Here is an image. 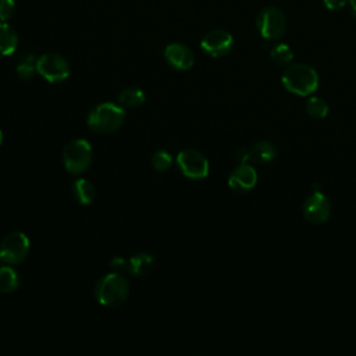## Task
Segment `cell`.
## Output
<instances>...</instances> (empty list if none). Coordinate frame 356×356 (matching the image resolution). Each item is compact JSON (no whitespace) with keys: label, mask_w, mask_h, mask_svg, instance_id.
Instances as JSON below:
<instances>
[{"label":"cell","mask_w":356,"mask_h":356,"mask_svg":"<svg viewBox=\"0 0 356 356\" xmlns=\"http://www.w3.org/2000/svg\"><path fill=\"white\" fill-rule=\"evenodd\" d=\"M328 110H330L328 103L323 97L312 96L306 102V111H307V114L310 117L316 118V120L325 118L327 114H328Z\"/></svg>","instance_id":"20"},{"label":"cell","mask_w":356,"mask_h":356,"mask_svg":"<svg viewBox=\"0 0 356 356\" xmlns=\"http://www.w3.org/2000/svg\"><path fill=\"white\" fill-rule=\"evenodd\" d=\"M63 163L70 174L85 172L92 163V147L86 139H74L63 150Z\"/></svg>","instance_id":"4"},{"label":"cell","mask_w":356,"mask_h":356,"mask_svg":"<svg viewBox=\"0 0 356 356\" xmlns=\"http://www.w3.org/2000/svg\"><path fill=\"white\" fill-rule=\"evenodd\" d=\"M19 286V277L13 267L0 266V292L11 293Z\"/></svg>","instance_id":"17"},{"label":"cell","mask_w":356,"mask_h":356,"mask_svg":"<svg viewBox=\"0 0 356 356\" xmlns=\"http://www.w3.org/2000/svg\"><path fill=\"white\" fill-rule=\"evenodd\" d=\"M324 1V6L328 8V10H332V11H338V10H342L346 4L348 0H323Z\"/></svg>","instance_id":"25"},{"label":"cell","mask_w":356,"mask_h":356,"mask_svg":"<svg viewBox=\"0 0 356 356\" xmlns=\"http://www.w3.org/2000/svg\"><path fill=\"white\" fill-rule=\"evenodd\" d=\"M1 142H3V132L0 131V145H1Z\"/></svg>","instance_id":"28"},{"label":"cell","mask_w":356,"mask_h":356,"mask_svg":"<svg viewBox=\"0 0 356 356\" xmlns=\"http://www.w3.org/2000/svg\"><path fill=\"white\" fill-rule=\"evenodd\" d=\"M270 57H271V60L275 65L288 67L293 60V53H292V49L288 44L278 43L271 49Z\"/></svg>","instance_id":"19"},{"label":"cell","mask_w":356,"mask_h":356,"mask_svg":"<svg viewBox=\"0 0 356 356\" xmlns=\"http://www.w3.org/2000/svg\"><path fill=\"white\" fill-rule=\"evenodd\" d=\"M152 164L157 171H167L172 164V157L165 150H159L152 157Z\"/></svg>","instance_id":"22"},{"label":"cell","mask_w":356,"mask_h":356,"mask_svg":"<svg viewBox=\"0 0 356 356\" xmlns=\"http://www.w3.org/2000/svg\"><path fill=\"white\" fill-rule=\"evenodd\" d=\"M305 218L310 224H323L328 220L331 213V203L328 197L320 192L314 191L303 203L302 207Z\"/></svg>","instance_id":"9"},{"label":"cell","mask_w":356,"mask_h":356,"mask_svg":"<svg viewBox=\"0 0 356 356\" xmlns=\"http://www.w3.org/2000/svg\"><path fill=\"white\" fill-rule=\"evenodd\" d=\"M72 193H74L75 199L78 200V203H81L83 206L93 203V200L96 197V189H95L93 184L83 178H79L74 182Z\"/></svg>","instance_id":"15"},{"label":"cell","mask_w":356,"mask_h":356,"mask_svg":"<svg viewBox=\"0 0 356 356\" xmlns=\"http://www.w3.org/2000/svg\"><path fill=\"white\" fill-rule=\"evenodd\" d=\"M177 164L181 172L191 179H203L209 175L207 159L195 149H185L178 153Z\"/></svg>","instance_id":"7"},{"label":"cell","mask_w":356,"mask_h":356,"mask_svg":"<svg viewBox=\"0 0 356 356\" xmlns=\"http://www.w3.org/2000/svg\"><path fill=\"white\" fill-rule=\"evenodd\" d=\"M349 3H350V8H352L353 14L356 15V0H349Z\"/></svg>","instance_id":"27"},{"label":"cell","mask_w":356,"mask_h":356,"mask_svg":"<svg viewBox=\"0 0 356 356\" xmlns=\"http://www.w3.org/2000/svg\"><path fill=\"white\" fill-rule=\"evenodd\" d=\"M256 28L261 38L267 40L278 39L284 35L286 28L285 15L280 8L274 6L264 7L256 18Z\"/></svg>","instance_id":"5"},{"label":"cell","mask_w":356,"mask_h":356,"mask_svg":"<svg viewBox=\"0 0 356 356\" xmlns=\"http://www.w3.org/2000/svg\"><path fill=\"white\" fill-rule=\"evenodd\" d=\"M257 184V172L248 163L239 164L234 168L228 177L229 188L236 193H245L254 188Z\"/></svg>","instance_id":"11"},{"label":"cell","mask_w":356,"mask_h":356,"mask_svg":"<svg viewBox=\"0 0 356 356\" xmlns=\"http://www.w3.org/2000/svg\"><path fill=\"white\" fill-rule=\"evenodd\" d=\"M125 121V111L121 104L100 103L88 114V127L97 134H110L117 131Z\"/></svg>","instance_id":"3"},{"label":"cell","mask_w":356,"mask_h":356,"mask_svg":"<svg viewBox=\"0 0 356 356\" xmlns=\"http://www.w3.org/2000/svg\"><path fill=\"white\" fill-rule=\"evenodd\" d=\"M36 72L50 83H58L70 76V65L64 57L56 53H46L36 61Z\"/></svg>","instance_id":"6"},{"label":"cell","mask_w":356,"mask_h":356,"mask_svg":"<svg viewBox=\"0 0 356 356\" xmlns=\"http://www.w3.org/2000/svg\"><path fill=\"white\" fill-rule=\"evenodd\" d=\"M29 248L31 242L24 232H10L1 241L0 253L6 263L18 264L26 259Z\"/></svg>","instance_id":"8"},{"label":"cell","mask_w":356,"mask_h":356,"mask_svg":"<svg viewBox=\"0 0 356 356\" xmlns=\"http://www.w3.org/2000/svg\"><path fill=\"white\" fill-rule=\"evenodd\" d=\"M15 13L14 0H0V21H8Z\"/></svg>","instance_id":"23"},{"label":"cell","mask_w":356,"mask_h":356,"mask_svg":"<svg viewBox=\"0 0 356 356\" xmlns=\"http://www.w3.org/2000/svg\"><path fill=\"white\" fill-rule=\"evenodd\" d=\"M277 156V149L273 142L261 139L249 147V160L256 164H267Z\"/></svg>","instance_id":"13"},{"label":"cell","mask_w":356,"mask_h":356,"mask_svg":"<svg viewBox=\"0 0 356 356\" xmlns=\"http://www.w3.org/2000/svg\"><path fill=\"white\" fill-rule=\"evenodd\" d=\"M110 268H111L113 273H120V274H121L122 271L128 270V261H127L124 257L117 256V257H114V259L111 260Z\"/></svg>","instance_id":"24"},{"label":"cell","mask_w":356,"mask_h":356,"mask_svg":"<svg viewBox=\"0 0 356 356\" xmlns=\"http://www.w3.org/2000/svg\"><path fill=\"white\" fill-rule=\"evenodd\" d=\"M17 44L18 38L15 31L4 21H0V56L13 54L17 49Z\"/></svg>","instance_id":"14"},{"label":"cell","mask_w":356,"mask_h":356,"mask_svg":"<svg viewBox=\"0 0 356 356\" xmlns=\"http://www.w3.org/2000/svg\"><path fill=\"white\" fill-rule=\"evenodd\" d=\"M235 159L239 164H243V163H248L249 161V149H245V147H241L236 150L235 153Z\"/></svg>","instance_id":"26"},{"label":"cell","mask_w":356,"mask_h":356,"mask_svg":"<svg viewBox=\"0 0 356 356\" xmlns=\"http://www.w3.org/2000/svg\"><path fill=\"white\" fill-rule=\"evenodd\" d=\"M3 261H4V260H3V256H1V253H0V266H1Z\"/></svg>","instance_id":"29"},{"label":"cell","mask_w":356,"mask_h":356,"mask_svg":"<svg viewBox=\"0 0 356 356\" xmlns=\"http://www.w3.org/2000/svg\"><path fill=\"white\" fill-rule=\"evenodd\" d=\"M164 58L167 63L179 71L191 70L195 63V56L192 50L182 43H170L164 49Z\"/></svg>","instance_id":"12"},{"label":"cell","mask_w":356,"mask_h":356,"mask_svg":"<svg viewBox=\"0 0 356 356\" xmlns=\"http://www.w3.org/2000/svg\"><path fill=\"white\" fill-rule=\"evenodd\" d=\"M129 295L128 280L120 273H110L102 277L95 286L97 302L106 307H117L122 305Z\"/></svg>","instance_id":"2"},{"label":"cell","mask_w":356,"mask_h":356,"mask_svg":"<svg viewBox=\"0 0 356 356\" xmlns=\"http://www.w3.org/2000/svg\"><path fill=\"white\" fill-rule=\"evenodd\" d=\"M145 99H146L145 92L136 86L124 89L118 96V102L122 107H138V106L143 104Z\"/></svg>","instance_id":"18"},{"label":"cell","mask_w":356,"mask_h":356,"mask_svg":"<svg viewBox=\"0 0 356 356\" xmlns=\"http://www.w3.org/2000/svg\"><path fill=\"white\" fill-rule=\"evenodd\" d=\"M153 263H154V259L152 254L138 253L128 260V271L136 277L146 275L152 270Z\"/></svg>","instance_id":"16"},{"label":"cell","mask_w":356,"mask_h":356,"mask_svg":"<svg viewBox=\"0 0 356 356\" xmlns=\"http://www.w3.org/2000/svg\"><path fill=\"white\" fill-rule=\"evenodd\" d=\"M281 82L288 92L298 96H309L318 86V74L309 64H292L282 72Z\"/></svg>","instance_id":"1"},{"label":"cell","mask_w":356,"mask_h":356,"mask_svg":"<svg viewBox=\"0 0 356 356\" xmlns=\"http://www.w3.org/2000/svg\"><path fill=\"white\" fill-rule=\"evenodd\" d=\"M232 46H234L232 35L222 29L210 31L200 40L202 50L211 57H222L228 54Z\"/></svg>","instance_id":"10"},{"label":"cell","mask_w":356,"mask_h":356,"mask_svg":"<svg viewBox=\"0 0 356 356\" xmlns=\"http://www.w3.org/2000/svg\"><path fill=\"white\" fill-rule=\"evenodd\" d=\"M36 61H38V58H35L33 54L24 56L19 60V63L17 64V74L19 75V78H22V79L32 78L33 74L36 72Z\"/></svg>","instance_id":"21"}]
</instances>
